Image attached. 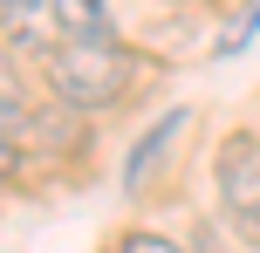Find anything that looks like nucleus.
<instances>
[{
  "instance_id": "f257e3e1",
  "label": "nucleus",
  "mask_w": 260,
  "mask_h": 253,
  "mask_svg": "<svg viewBox=\"0 0 260 253\" xmlns=\"http://www.w3.org/2000/svg\"><path fill=\"white\" fill-rule=\"evenodd\" d=\"M41 68H48L55 103L76 110V117L117 110L123 96H130V82H137V55L117 48V41H69V48H55Z\"/></svg>"
},
{
  "instance_id": "f03ea898",
  "label": "nucleus",
  "mask_w": 260,
  "mask_h": 253,
  "mask_svg": "<svg viewBox=\"0 0 260 253\" xmlns=\"http://www.w3.org/2000/svg\"><path fill=\"white\" fill-rule=\"evenodd\" d=\"M212 192H219V219L247 246H260V137L226 130L219 158H212Z\"/></svg>"
},
{
  "instance_id": "7ed1b4c3",
  "label": "nucleus",
  "mask_w": 260,
  "mask_h": 253,
  "mask_svg": "<svg viewBox=\"0 0 260 253\" xmlns=\"http://www.w3.org/2000/svg\"><path fill=\"white\" fill-rule=\"evenodd\" d=\"M0 41L21 55H41V62L55 48H69L62 21H55V0H0Z\"/></svg>"
},
{
  "instance_id": "20e7f679",
  "label": "nucleus",
  "mask_w": 260,
  "mask_h": 253,
  "mask_svg": "<svg viewBox=\"0 0 260 253\" xmlns=\"http://www.w3.org/2000/svg\"><path fill=\"white\" fill-rule=\"evenodd\" d=\"M55 21H62V41H117L103 0H55Z\"/></svg>"
},
{
  "instance_id": "39448f33",
  "label": "nucleus",
  "mask_w": 260,
  "mask_h": 253,
  "mask_svg": "<svg viewBox=\"0 0 260 253\" xmlns=\"http://www.w3.org/2000/svg\"><path fill=\"white\" fill-rule=\"evenodd\" d=\"M178 130H185V110H165V117H157L151 130L137 137V158H130V171H123V178H130V192L144 185V171H151V164L165 158V144H171V137H178Z\"/></svg>"
},
{
  "instance_id": "423d86ee",
  "label": "nucleus",
  "mask_w": 260,
  "mask_h": 253,
  "mask_svg": "<svg viewBox=\"0 0 260 253\" xmlns=\"http://www.w3.org/2000/svg\"><path fill=\"white\" fill-rule=\"evenodd\" d=\"M27 117H35L27 82H21V68H14V55L0 48V130H14V123H27Z\"/></svg>"
},
{
  "instance_id": "0eeeda50",
  "label": "nucleus",
  "mask_w": 260,
  "mask_h": 253,
  "mask_svg": "<svg viewBox=\"0 0 260 253\" xmlns=\"http://www.w3.org/2000/svg\"><path fill=\"white\" fill-rule=\"evenodd\" d=\"M117 253H185L178 240H165V233H123V246Z\"/></svg>"
},
{
  "instance_id": "6e6552de",
  "label": "nucleus",
  "mask_w": 260,
  "mask_h": 253,
  "mask_svg": "<svg viewBox=\"0 0 260 253\" xmlns=\"http://www.w3.org/2000/svg\"><path fill=\"white\" fill-rule=\"evenodd\" d=\"M14 171H21V151H14V137H7V130H0V185H7V178H14Z\"/></svg>"
},
{
  "instance_id": "1a4fd4ad",
  "label": "nucleus",
  "mask_w": 260,
  "mask_h": 253,
  "mask_svg": "<svg viewBox=\"0 0 260 253\" xmlns=\"http://www.w3.org/2000/svg\"><path fill=\"white\" fill-rule=\"evenodd\" d=\"M185 253H226V246L212 240V226H199V233H192V246H185Z\"/></svg>"
}]
</instances>
